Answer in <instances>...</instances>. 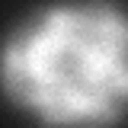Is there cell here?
Segmentation results:
<instances>
[{"instance_id":"obj_1","label":"cell","mask_w":128,"mask_h":128,"mask_svg":"<svg viewBox=\"0 0 128 128\" xmlns=\"http://www.w3.org/2000/svg\"><path fill=\"white\" fill-rule=\"evenodd\" d=\"M0 86L51 128H112L128 109V16L112 0L35 10L0 48Z\"/></svg>"}]
</instances>
